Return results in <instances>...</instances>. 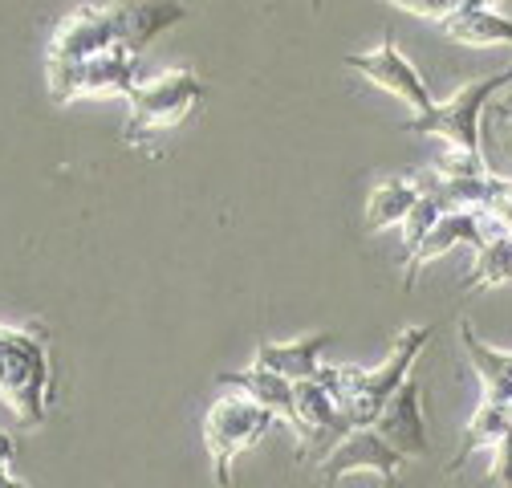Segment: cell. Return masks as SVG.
Instances as JSON below:
<instances>
[{"label": "cell", "mask_w": 512, "mask_h": 488, "mask_svg": "<svg viewBox=\"0 0 512 488\" xmlns=\"http://www.w3.org/2000/svg\"><path fill=\"white\" fill-rule=\"evenodd\" d=\"M403 456L378 436V427H354V432L322 460V480L338 484L350 472H374L387 488H399Z\"/></svg>", "instance_id": "9c48e42d"}, {"label": "cell", "mask_w": 512, "mask_h": 488, "mask_svg": "<svg viewBox=\"0 0 512 488\" xmlns=\"http://www.w3.org/2000/svg\"><path fill=\"white\" fill-rule=\"evenodd\" d=\"M106 9L114 21V41L131 53H139L147 41H155L159 33H167L187 17L179 0H110Z\"/></svg>", "instance_id": "7c38bea8"}, {"label": "cell", "mask_w": 512, "mask_h": 488, "mask_svg": "<svg viewBox=\"0 0 512 488\" xmlns=\"http://www.w3.org/2000/svg\"><path fill=\"white\" fill-rule=\"evenodd\" d=\"M484 220H480V212H468V208H460V212H443L439 220H435V228L423 236V244L407 257V265H403V281H407V289L415 285V277H419V269L427 265V261H435V257H443L447 249H456V244H472V249L480 253L484 249Z\"/></svg>", "instance_id": "4fadbf2b"}, {"label": "cell", "mask_w": 512, "mask_h": 488, "mask_svg": "<svg viewBox=\"0 0 512 488\" xmlns=\"http://www.w3.org/2000/svg\"><path fill=\"white\" fill-rule=\"evenodd\" d=\"M135 57L126 45H110L94 53L82 66H49V98L66 106L82 94H126L131 98L139 78H135Z\"/></svg>", "instance_id": "8992f818"}, {"label": "cell", "mask_w": 512, "mask_h": 488, "mask_svg": "<svg viewBox=\"0 0 512 488\" xmlns=\"http://www.w3.org/2000/svg\"><path fill=\"white\" fill-rule=\"evenodd\" d=\"M220 383L232 387V391H244L248 399L269 407L277 419L297 427V407H293V383L289 379H281V375H273V371H265V366L252 362L248 371H240V375H220Z\"/></svg>", "instance_id": "2e32d148"}, {"label": "cell", "mask_w": 512, "mask_h": 488, "mask_svg": "<svg viewBox=\"0 0 512 488\" xmlns=\"http://www.w3.org/2000/svg\"><path fill=\"white\" fill-rule=\"evenodd\" d=\"M0 488H29L13 472V436L9 432H0Z\"/></svg>", "instance_id": "d4e9b609"}, {"label": "cell", "mask_w": 512, "mask_h": 488, "mask_svg": "<svg viewBox=\"0 0 512 488\" xmlns=\"http://www.w3.org/2000/svg\"><path fill=\"white\" fill-rule=\"evenodd\" d=\"M456 5H460V9H464V5H472V0H456Z\"/></svg>", "instance_id": "4316f807"}, {"label": "cell", "mask_w": 512, "mask_h": 488, "mask_svg": "<svg viewBox=\"0 0 512 488\" xmlns=\"http://www.w3.org/2000/svg\"><path fill=\"white\" fill-rule=\"evenodd\" d=\"M293 407H297V427L293 432L301 436V460H317V456L326 460L354 432V423L346 419V411L338 407L330 387L317 383V379L293 383Z\"/></svg>", "instance_id": "52a82bcc"}, {"label": "cell", "mask_w": 512, "mask_h": 488, "mask_svg": "<svg viewBox=\"0 0 512 488\" xmlns=\"http://www.w3.org/2000/svg\"><path fill=\"white\" fill-rule=\"evenodd\" d=\"M508 86H512V66L500 70V74H492V78H476L464 90H456L447 102H435L431 110L407 118L403 131H411V135H439V139L452 143L456 151L480 155V122H484V110Z\"/></svg>", "instance_id": "3957f363"}, {"label": "cell", "mask_w": 512, "mask_h": 488, "mask_svg": "<svg viewBox=\"0 0 512 488\" xmlns=\"http://www.w3.org/2000/svg\"><path fill=\"white\" fill-rule=\"evenodd\" d=\"M346 66L358 70V74H362L366 82H374L378 90H387V94L403 98L415 114H423V110L435 106V98H431L423 74H419L411 61L399 53V45H395L391 37L382 41L378 49H370V53H350V57H346Z\"/></svg>", "instance_id": "ba28073f"}, {"label": "cell", "mask_w": 512, "mask_h": 488, "mask_svg": "<svg viewBox=\"0 0 512 488\" xmlns=\"http://www.w3.org/2000/svg\"><path fill=\"white\" fill-rule=\"evenodd\" d=\"M460 342H464V350L472 358V371L484 383V399L508 407L512 403V354L492 350L488 342H480V334L472 330V322H460Z\"/></svg>", "instance_id": "9a60e30c"}, {"label": "cell", "mask_w": 512, "mask_h": 488, "mask_svg": "<svg viewBox=\"0 0 512 488\" xmlns=\"http://www.w3.org/2000/svg\"><path fill=\"white\" fill-rule=\"evenodd\" d=\"M415 200H419L415 179H387V183H378V188L370 192V200H366V228L378 232V228L403 224L407 212L415 208Z\"/></svg>", "instance_id": "d6986e66"}, {"label": "cell", "mask_w": 512, "mask_h": 488, "mask_svg": "<svg viewBox=\"0 0 512 488\" xmlns=\"http://www.w3.org/2000/svg\"><path fill=\"white\" fill-rule=\"evenodd\" d=\"M118 45L114 41V21L106 5H82L66 21L57 25L49 41V66H82L94 53Z\"/></svg>", "instance_id": "30bf717a"}, {"label": "cell", "mask_w": 512, "mask_h": 488, "mask_svg": "<svg viewBox=\"0 0 512 488\" xmlns=\"http://www.w3.org/2000/svg\"><path fill=\"white\" fill-rule=\"evenodd\" d=\"M204 102V82L191 70H171L151 82H139L131 94V122H126V143L143 147L163 131H175L187 114Z\"/></svg>", "instance_id": "277c9868"}, {"label": "cell", "mask_w": 512, "mask_h": 488, "mask_svg": "<svg viewBox=\"0 0 512 488\" xmlns=\"http://www.w3.org/2000/svg\"><path fill=\"white\" fill-rule=\"evenodd\" d=\"M395 9H407V13H415V17H427V21H447L460 5L456 0H391Z\"/></svg>", "instance_id": "603a6c76"}, {"label": "cell", "mask_w": 512, "mask_h": 488, "mask_svg": "<svg viewBox=\"0 0 512 488\" xmlns=\"http://www.w3.org/2000/svg\"><path fill=\"white\" fill-rule=\"evenodd\" d=\"M484 135H488V151H480V155H484L488 171L496 175V171L512 159V86L500 90V94L488 102L484 122H480V139H484Z\"/></svg>", "instance_id": "ffe728a7"}, {"label": "cell", "mask_w": 512, "mask_h": 488, "mask_svg": "<svg viewBox=\"0 0 512 488\" xmlns=\"http://www.w3.org/2000/svg\"><path fill=\"white\" fill-rule=\"evenodd\" d=\"M330 346V334H309V338H297V342H261L256 346V366L265 371L289 379V383H305V379H317V358Z\"/></svg>", "instance_id": "5bb4252c"}, {"label": "cell", "mask_w": 512, "mask_h": 488, "mask_svg": "<svg viewBox=\"0 0 512 488\" xmlns=\"http://www.w3.org/2000/svg\"><path fill=\"white\" fill-rule=\"evenodd\" d=\"M370 427H378V436L387 440L403 460L427 456V419H423V387H419V379H407L387 399V407L378 411V419Z\"/></svg>", "instance_id": "8fae6325"}, {"label": "cell", "mask_w": 512, "mask_h": 488, "mask_svg": "<svg viewBox=\"0 0 512 488\" xmlns=\"http://www.w3.org/2000/svg\"><path fill=\"white\" fill-rule=\"evenodd\" d=\"M512 427V415H508V407L504 403H492V399H484L480 407H476V415L468 419V432H464V444H460V452L447 460V472H460V464L472 456V452H480V448H496V440Z\"/></svg>", "instance_id": "ac0fdd59"}, {"label": "cell", "mask_w": 512, "mask_h": 488, "mask_svg": "<svg viewBox=\"0 0 512 488\" xmlns=\"http://www.w3.org/2000/svg\"><path fill=\"white\" fill-rule=\"evenodd\" d=\"M492 488H512V427L496 440V464H492Z\"/></svg>", "instance_id": "cb8c5ba5"}, {"label": "cell", "mask_w": 512, "mask_h": 488, "mask_svg": "<svg viewBox=\"0 0 512 488\" xmlns=\"http://www.w3.org/2000/svg\"><path fill=\"white\" fill-rule=\"evenodd\" d=\"M500 0H472V5H464V9H496Z\"/></svg>", "instance_id": "484cf974"}, {"label": "cell", "mask_w": 512, "mask_h": 488, "mask_svg": "<svg viewBox=\"0 0 512 488\" xmlns=\"http://www.w3.org/2000/svg\"><path fill=\"white\" fill-rule=\"evenodd\" d=\"M427 338H431V326H411L395 338L387 362L374 366V371H358V366H322V371H317V383L330 387V395L338 399V407L346 411V419L354 427H370L378 419V411L387 407V399L411 379V366L423 354Z\"/></svg>", "instance_id": "6da1fadb"}, {"label": "cell", "mask_w": 512, "mask_h": 488, "mask_svg": "<svg viewBox=\"0 0 512 488\" xmlns=\"http://www.w3.org/2000/svg\"><path fill=\"white\" fill-rule=\"evenodd\" d=\"M512 281V232H496L484 240V249L476 253L468 289H488V285H504Z\"/></svg>", "instance_id": "44dd1931"}, {"label": "cell", "mask_w": 512, "mask_h": 488, "mask_svg": "<svg viewBox=\"0 0 512 488\" xmlns=\"http://www.w3.org/2000/svg\"><path fill=\"white\" fill-rule=\"evenodd\" d=\"M273 411L261 407L256 399H248L244 391H232L224 399L212 403L208 419H204V444L212 456V476L220 488L232 484V460L248 448H256L265 440V432L273 427Z\"/></svg>", "instance_id": "5b68a950"}, {"label": "cell", "mask_w": 512, "mask_h": 488, "mask_svg": "<svg viewBox=\"0 0 512 488\" xmlns=\"http://www.w3.org/2000/svg\"><path fill=\"white\" fill-rule=\"evenodd\" d=\"M439 25L460 45H512V21L500 17L496 9H456Z\"/></svg>", "instance_id": "e0dca14e"}, {"label": "cell", "mask_w": 512, "mask_h": 488, "mask_svg": "<svg viewBox=\"0 0 512 488\" xmlns=\"http://www.w3.org/2000/svg\"><path fill=\"white\" fill-rule=\"evenodd\" d=\"M49 334L41 322L0 326V399H5L25 427H41L49 419Z\"/></svg>", "instance_id": "7a4b0ae2"}, {"label": "cell", "mask_w": 512, "mask_h": 488, "mask_svg": "<svg viewBox=\"0 0 512 488\" xmlns=\"http://www.w3.org/2000/svg\"><path fill=\"white\" fill-rule=\"evenodd\" d=\"M508 415H512V403H508Z\"/></svg>", "instance_id": "83f0119b"}, {"label": "cell", "mask_w": 512, "mask_h": 488, "mask_svg": "<svg viewBox=\"0 0 512 488\" xmlns=\"http://www.w3.org/2000/svg\"><path fill=\"white\" fill-rule=\"evenodd\" d=\"M447 208L439 204V200H431V196H423L419 192V200H415V208L407 212V220H403V236H407V257L419 249V244H423V236L435 228V220L443 216Z\"/></svg>", "instance_id": "7402d4cb"}]
</instances>
